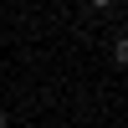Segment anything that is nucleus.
<instances>
[{"label": "nucleus", "mask_w": 128, "mask_h": 128, "mask_svg": "<svg viewBox=\"0 0 128 128\" xmlns=\"http://www.w3.org/2000/svg\"><path fill=\"white\" fill-rule=\"evenodd\" d=\"M0 128H10V118H5V108H0Z\"/></svg>", "instance_id": "obj_2"}, {"label": "nucleus", "mask_w": 128, "mask_h": 128, "mask_svg": "<svg viewBox=\"0 0 128 128\" xmlns=\"http://www.w3.org/2000/svg\"><path fill=\"white\" fill-rule=\"evenodd\" d=\"M113 62H118V67H128V31L113 41Z\"/></svg>", "instance_id": "obj_1"}]
</instances>
